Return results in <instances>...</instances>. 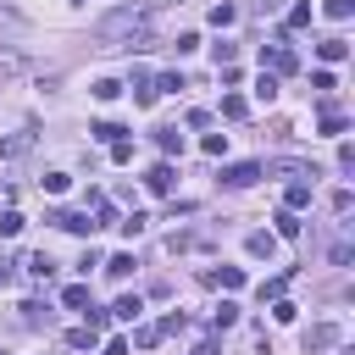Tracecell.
Masks as SVG:
<instances>
[{
  "instance_id": "cell-1",
  "label": "cell",
  "mask_w": 355,
  "mask_h": 355,
  "mask_svg": "<svg viewBox=\"0 0 355 355\" xmlns=\"http://www.w3.org/2000/svg\"><path fill=\"white\" fill-rule=\"evenodd\" d=\"M261 61L277 72V78H288V72H300V55L294 50H283V44H261Z\"/></svg>"
},
{
  "instance_id": "cell-2",
  "label": "cell",
  "mask_w": 355,
  "mask_h": 355,
  "mask_svg": "<svg viewBox=\"0 0 355 355\" xmlns=\"http://www.w3.org/2000/svg\"><path fill=\"white\" fill-rule=\"evenodd\" d=\"M261 172H272V178H294V183H311V178H316L311 161H266Z\"/></svg>"
},
{
  "instance_id": "cell-3",
  "label": "cell",
  "mask_w": 355,
  "mask_h": 355,
  "mask_svg": "<svg viewBox=\"0 0 355 355\" xmlns=\"http://www.w3.org/2000/svg\"><path fill=\"white\" fill-rule=\"evenodd\" d=\"M344 333H338V322H322V327H311L305 333V355H322V349H333Z\"/></svg>"
},
{
  "instance_id": "cell-4",
  "label": "cell",
  "mask_w": 355,
  "mask_h": 355,
  "mask_svg": "<svg viewBox=\"0 0 355 355\" xmlns=\"http://www.w3.org/2000/svg\"><path fill=\"white\" fill-rule=\"evenodd\" d=\"M255 178H261V161H239V166H227V172H222V183H227V189H250Z\"/></svg>"
},
{
  "instance_id": "cell-5",
  "label": "cell",
  "mask_w": 355,
  "mask_h": 355,
  "mask_svg": "<svg viewBox=\"0 0 355 355\" xmlns=\"http://www.w3.org/2000/svg\"><path fill=\"white\" fill-rule=\"evenodd\" d=\"M205 283L233 294V288H244V272H239V266H211V272H205Z\"/></svg>"
},
{
  "instance_id": "cell-6",
  "label": "cell",
  "mask_w": 355,
  "mask_h": 355,
  "mask_svg": "<svg viewBox=\"0 0 355 355\" xmlns=\"http://www.w3.org/2000/svg\"><path fill=\"white\" fill-rule=\"evenodd\" d=\"M28 72V55L22 50H0V83H17Z\"/></svg>"
},
{
  "instance_id": "cell-7",
  "label": "cell",
  "mask_w": 355,
  "mask_h": 355,
  "mask_svg": "<svg viewBox=\"0 0 355 355\" xmlns=\"http://www.w3.org/2000/svg\"><path fill=\"white\" fill-rule=\"evenodd\" d=\"M144 189H150V194H172V166H166V161H155V166L144 172Z\"/></svg>"
},
{
  "instance_id": "cell-8",
  "label": "cell",
  "mask_w": 355,
  "mask_h": 355,
  "mask_svg": "<svg viewBox=\"0 0 355 355\" xmlns=\"http://www.w3.org/2000/svg\"><path fill=\"white\" fill-rule=\"evenodd\" d=\"M50 222H55V227H67V233H94V222H89V211H55Z\"/></svg>"
},
{
  "instance_id": "cell-9",
  "label": "cell",
  "mask_w": 355,
  "mask_h": 355,
  "mask_svg": "<svg viewBox=\"0 0 355 355\" xmlns=\"http://www.w3.org/2000/svg\"><path fill=\"white\" fill-rule=\"evenodd\" d=\"M316 55H322L327 67H338V61L349 55V39H338V33H333V39H322V44H316Z\"/></svg>"
},
{
  "instance_id": "cell-10",
  "label": "cell",
  "mask_w": 355,
  "mask_h": 355,
  "mask_svg": "<svg viewBox=\"0 0 355 355\" xmlns=\"http://www.w3.org/2000/svg\"><path fill=\"white\" fill-rule=\"evenodd\" d=\"M139 311H144V300H139V294H122L105 316H116V322H139Z\"/></svg>"
},
{
  "instance_id": "cell-11",
  "label": "cell",
  "mask_w": 355,
  "mask_h": 355,
  "mask_svg": "<svg viewBox=\"0 0 355 355\" xmlns=\"http://www.w3.org/2000/svg\"><path fill=\"white\" fill-rule=\"evenodd\" d=\"M22 266H28V277H33V283H50V272H55V261H50L44 250H39V255H28Z\"/></svg>"
},
{
  "instance_id": "cell-12",
  "label": "cell",
  "mask_w": 355,
  "mask_h": 355,
  "mask_svg": "<svg viewBox=\"0 0 355 355\" xmlns=\"http://www.w3.org/2000/svg\"><path fill=\"white\" fill-rule=\"evenodd\" d=\"M283 288H288V272H277V277H261V288H255V294H261V305H266V300H283Z\"/></svg>"
},
{
  "instance_id": "cell-13",
  "label": "cell",
  "mask_w": 355,
  "mask_h": 355,
  "mask_svg": "<svg viewBox=\"0 0 355 355\" xmlns=\"http://www.w3.org/2000/svg\"><path fill=\"white\" fill-rule=\"evenodd\" d=\"M155 144H161L166 155H183V133H178V128H155Z\"/></svg>"
},
{
  "instance_id": "cell-14",
  "label": "cell",
  "mask_w": 355,
  "mask_h": 355,
  "mask_svg": "<svg viewBox=\"0 0 355 355\" xmlns=\"http://www.w3.org/2000/svg\"><path fill=\"white\" fill-rule=\"evenodd\" d=\"M272 250H277L272 233H250V255H255V261H272Z\"/></svg>"
},
{
  "instance_id": "cell-15",
  "label": "cell",
  "mask_w": 355,
  "mask_h": 355,
  "mask_svg": "<svg viewBox=\"0 0 355 355\" xmlns=\"http://www.w3.org/2000/svg\"><path fill=\"white\" fill-rule=\"evenodd\" d=\"M233 22H239V11H233L227 0H216V6H211V28H233Z\"/></svg>"
},
{
  "instance_id": "cell-16",
  "label": "cell",
  "mask_w": 355,
  "mask_h": 355,
  "mask_svg": "<svg viewBox=\"0 0 355 355\" xmlns=\"http://www.w3.org/2000/svg\"><path fill=\"white\" fill-rule=\"evenodd\" d=\"M61 305H67V311H83V305H89V283H72V288L61 294Z\"/></svg>"
},
{
  "instance_id": "cell-17",
  "label": "cell",
  "mask_w": 355,
  "mask_h": 355,
  "mask_svg": "<svg viewBox=\"0 0 355 355\" xmlns=\"http://www.w3.org/2000/svg\"><path fill=\"white\" fill-rule=\"evenodd\" d=\"M28 144H33V133H11V139H0V155H28Z\"/></svg>"
},
{
  "instance_id": "cell-18",
  "label": "cell",
  "mask_w": 355,
  "mask_h": 355,
  "mask_svg": "<svg viewBox=\"0 0 355 355\" xmlns=\"http://www.w3.org/2000/svg\"><path fill=\"white\" fill-rule=\"evenodd\" d=\"M283 200H288V211H300V205H311V183H288V194H283Z\"/></svg>"
},
{
  "instance_id": "cell-19",
  "label": "cell",
  "mask_w": 355,
  "mask_h": 355,
  "mask_svg": "<svg viewBox=\"0 0 355 355\" xmlns=\"http://www.w3.org/2000/svg\"><path fill=\"white\" fill-rule=\"evenodd\" d=\"M272 222H277V233H283V239H300V216H294V211H277Z\"/></svg>"
},
{
  "instance_id": "cell-20",
  "label": "cell",
  "mask_w": 355,
  "mask_h": 355,
  "mask_svg": "<svg viewBox=\"0 0 355 355\" xmlns=\"http://www.w3.org/2000/svg\"><path fill=\"white\" fill-rule=\"evenodd\" d=\"M116 227H122V233H128V239H139V233H144V227H150V216H144V211H133V216H122V222H116Z\"/></svg>"
},
{
  "instance_id": "cell-21",
  "label": "cell",
  "mask_w": 355,
  "mask_h": 355,
  "mask_svg": "<svg viewBox=\"0 0 355 355\" xmlns=\"http://www.w3.org/2000/svg\"><path fill=\"white\" fill-rule=\"evenodd\" d=\"M233 322H239V305H233V300H222V311H216V316H211V327H216V333H222V327H233Z\"/></svg>"
},
{
  "instance_id": "cell-22",
  "label": "cell",
  "mask_w": 355,
  "mask_h": 355,
  "mask_svg": "<svg viewBox=\"0 0 355 355\" xmlns=\"http://www.w3.org/2000/svg\"><path fill=\"white\" fill-rule=\"evenodd\" d=\"M161 338H166V333H161V327H155V322H150V327H139V333H133V344H139V349H155V344H161Z\"/></svg>"
},
{
  "instance_id": "cell-23",
  "label": "cell",
  "mask_w": 355,
  "mask_h": 355,
  "mask_svg": "<svg viewBox=\"0 0 355 355\" xmlns=\"http://www.w3.org/2000/svg\"><path fill=\"white\" fill-rule=\"evenodd\" d=\"M94 338H100L94 327H72V333H67V344H72V349H94Z\"/></svg>"
},
{
  "instance_id": "cell-24",
  "label": "cell",
  "mask_w": 355,
  "mask_h": 355,
  "mask_svg": "<svg viewBox=\"0 0 355 355\" xmlns=\"http://www.w3.org/2000/svg\"><path fill=\"white\" fill-rule=\"evenodd\" d=\"M22 233V211H0V239H17Z\"/></svg>"
},
{
  "instance_id": "cell-25",
  "label": "cell",
  "mask_w": 355,
  "mask_h": 355,
  "mask_svg": "<svg viewBox=\"0 0 355 355\" xmlns=\"http://www.w3.org/2000/svg\"><path fill=\"white\" fill-rule=\"evenodd\" d=\"M255 94H261V100H277V72H261V78H255Z\"/></svg>"
},
{
  "instance_id": "cell-26",
  "label": "cell",
  "mask_w": 355,
  "mask_h": 355,
  "mask_svg": "<svg viewBox=\"0 0 355 355\" xmlns=\"http://www.w3.org/2000/svg\"><path fill=\"white\" fill-rule=\"evenodd\" d=\"M322 133H327V139H338V133H344V116H338V111H333V105H327V111H322Z\"/></svg>"
},
{
  "instance_id": "cell-27",
  "label": "cell",
  "mask_w": 355,
  "mask_h": 355,
  "mask_svg": "<svg viewBox=\"0 0 355 355\" xmlns=\"http://www.w3.org/2000/svg\"><path fill=\"white\" fill-rule=\"evenodd\" d=\"M133 266H139V261H133V255H111V261H105V272H111V277H128V272H133Z\"/></svg>"
},
{
  "instance_id": "cell-28",
  "label": "cell",
  "mask_w": 355,
  "mask_h": 355,
  "mask_svg": "<svg viewBox=\"0 0 355 355\" xmlns=\"http://www.w3.org/2000/svg\"><path fill=\"white\" fill-rule=\"evenodd\" d=\"M116 94H122L116 78H100V83H94V100H116Z\"/></svg>"
},
{
  "instance_id": "cell-29",
  "label": "cell",
  "mask_w": 355,
  "mask_h": 355,
  "mask_svg": "<svg viewBox=\"0 0 355 355\" xmlns=\"http://www.w3.org/2000/svg\"><path fill=\"white\" fill-rule=\"evenodd\" d=\"M222 116L239 122V116H244V100H239V94H222Z\"/></svg>"
},
{
  "instance_id": "cell-30",
  "label": "cell",
  "mask_w": 355,
  "mask_h": 355,
  "mask_svg": "<svg viewBox=\"0 0 355 355\" xmlns=\"http://www.w3.org/2000/svg\"><path fill=\"white\" fill-rule=\"evenodd\" d=\"M89 133H94V139H100V144H111V139H122V128H116V122H94V128H89Z\"/></svg>"
},
{
  "instance_id": "cell-31",
  "label": "cell",
  "mask_w": 355,
  "mask_h": 355,
  "mask_svg": "<svg viewBox=\"0 0 355 355\" xmlns=\"http://www.w3.org/2000/svg\"><path fill=\"white\" fill-rule=\"evenodd\" d=\"M67 183H72L67 172H44V194H67Z\"/></svg>"
},
{
  "instance_id": "cell-32",
  "label": "cell",
  "mask_w": 355,
  "mask_h": 355,
  "mask_svg": "<svg viewBox=\"0 0 355 355\" xmlns=\"http://www.w3.org/2000/svg\"><path fill=\"white\" fill-rule=\"evenodd\" d=\"M322 11H327V17H333V22H344V17H349V11H355V0H327V6H322Z\"/></svg>"
},
{
  "instance_id": "cell-33",
  "label": "cell",
  "mask_w": 355,
  "mask_h": 355,
  "mask_svg": "<svg viewBox=\"0 0 355 355\" xmlns=\"http://www.w3.org/2000/svg\"><path fill=\"white\" fill-rule=\"evenodd\" d=\"M305 22H311V0H300V6L288 11V28H305Z\"/></svg>"
},
{
  "instance_id": "cell-34",
  "label": "cell",
  "mask_w": 355,
  "mask_h": 355,
  "mask_svg": "<svg viewBox=\"0 0 355 355\" xmlns=\"http://www.w3.org/2000/svg\"><path fill=\"white\" fill-rule=\"evenodd\" d=\"M155 327H161V333H183V327H189V322H183V311H172V316H161V322H155Z\"/></svg>"
},
{
  "instance_id": "cell-35",
  "label": "cell",
  "mask_w": 355,
  "mask_h": 355,
  "mask_svg": "<svg viewBox=\"0 0 355 355\" xmlns=\"http://www.w3.org/2000/svg\"><path fill=\"white\" fill-rule=\"evenodd\" d=\"M233 55H239V44H227V39H222V44H216V67H233Z\"/></svg>"
},
{
  "instance_id": "cell-36",
  "label": "cell",
  "mask_w": 355,
  "mask_h": 355,
  "mask_svg": "<svg viewBox=\"0 0 355 355\" xmlns=\"http://www.w3.org/2000/svg\"><path fill=\"white\" fill-rule=\"evenodd\" d=\"M178 89H183V78H178V72H166V78L155 83V94H178Z\"/></svg>"
},
{
  "instance_id": "cell-37",
  "label": "cell",
  "mask_w": 355,
  "mask_h": 355,
  "mask_svg": "<svg viewBox=\"0 0 355 355\" xmlns=\"http://www.w3.org/2000/svg\"><path fill=\"white\" fill-rule=\"evenodd\" d=\"M227 150V133H205V155H222Z\"/></svg>"
},
{
  "instance_id": "cell-38",
  "label": "cell",
  "mask_w": 355,
  "mask_h": 355,
  "mask_svg": "<svg viewBox=\"0 0 355 355\" xmlns=\"http://www.w3.org/2000/svg\"><path fill=\"white\" fill-rule=\"evenodd\" d=\"M111 161H133V144L128 139H111Z\"/></svg>"
},
{
  "instance_id": "cell-39",
  "label": "cell",
  "mask_w": 355,
  "mask_h": 355,
  "mask_svg": "<svg viewBox=\"0 0 355 355\" xmlns=\"http://www.w3.org/2000/svg\"><path fill=\"white\" fill-rule=\"evenodd\" d=\"M194 355H216V338H200V344H194Z\"/></svg>"
},
{
  "instance_id": "cell-40",
  "label": "cell",
  "mask_w": 355,
  "mask_h": 355,
  "mask_svg": "<svg viewBox=\"0 0 355 355\" xmlns=\"http://www.w3.org/2000/svg\"><path fill=\"white\" fill-rule=\"evenodd\" d=\"M11 200H17V189H0V205H11Z\"/></svg>"
},
{
  "instance_id": "cell-41",
  "label": "cell",
  "mask_w": 355,
  "mask_h": 355,
  "mask_svg": "<svg viewBox=\"0 0 355 355\" xmlns=\"http://www.w3.org/2000/svg\"><path fill=\"white\" fill-rule=\"evenodd\" d=\"M0 283H11V261H0Z\"/></svg>"
},
{
  "instance_id": "cell-42",
  "label": "cell",
  "mask_w": 355,
  "mask_h": 355,
  "mask_svg": "<svg viewBox=\"0 0 355 355\" xmlns=\"http://www.w3.org/2000/svg\"><path fill=\"white\" fill-rule=\"evenodd\" d=\"M144 6H150V11H155V6H166V0H144Z\"/></svg>"
}]
</instances>
